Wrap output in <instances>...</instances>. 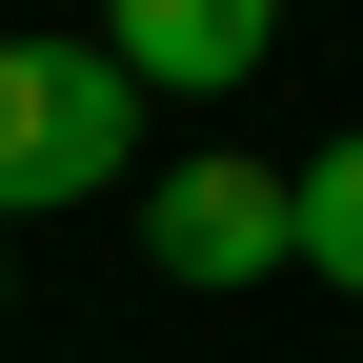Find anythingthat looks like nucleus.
Here are the masks:
<instances>
[{
  "label": "nucleus",
  "instance_id": "2",
  "mask_svg": "<svg viewBox=\"0 0 363 363\" xmlns=\"http://www.w3.org/2000/svg\"><path fill=\"white\" fill-rule=\"evenodd\" d=\"M121 202H142V262L162 283H262V262H283V162H142L121 182Z\"/></svg>",
  "mask_w": 363,
  "mask_h": 363
},
{
  "label": "nucleus",
  "instance_id": "3",
  "mask_svg": "<svg viewBox=\"0 0 363 363\" xmlns=\"http://www.w3.org/2000/svg\"><path fill=\"white\" fill-rule=\"evenodd\" d=\"M101 61L142 101H242L283 61V0H101Z\"/></svg>",
  "mask_w": 363,
  "mask_h": 363
},
{
  "label": "nucleus",
  "instance_id": "1",
  "mask_svg": "<svg viewBox=\"0 0 363 363\" xmlns=\"http://www.w3.org/2000/svg\"><path fill=\"white\" fill-rule=\"evenodd\" d=\"M142 182V81L101 40H0V242Z\"/></svg>",
  "mask_w": 363,
  "mask_h": 363
},
{
  "label": "nucleus",
  "instance_id": "4",
  "mask_svg": "<svg viewBox=\"0 0 363 363\" xmlns=\"http://www.w3.org/2000/svg\"><path fill=\"white\" fill-rule=\"evenodd\" d=\"M283 262H303V283H343V303H363V121H343V142H303V162H283Z\"/></svg>",
  "mask_w": 363,
  "mask_h": 363
}]
</instances>
